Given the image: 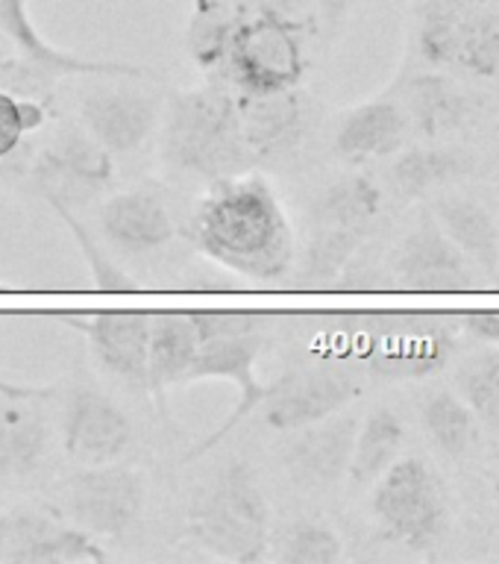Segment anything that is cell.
Returning a JSON list of instances; mask_svg holds the SVG:
<instances>
[{
    "mask_svg": "<svg viewBox=\"0 0 499 564\" xmlns=\"http://www.w3.org/2000/svg\"><path fill=\"white\" fill-rule=\"evenodd\" d=\"M356 7V0H317V12H321V24L333 33L347 21L350 9Z\"/></svg>",
    "mask_w": 499,
    "mask_h": 564,
    "instance_id": "38",
    "label": "cell"
},
{
    "mask_svg": "<svg viewBox=\"0 0 499 564\" xmlns=\"http://www.w3.org/2000/svg\"><path fill=\"white\" fill-rule=\"evenodd\" d=\"M271 558L282 564H335L344 544L338 532L317 520H294L268 541Z\"/></svg>",
    "mask_w": 499,
    "mask_h": 564,
    "instance_id": "31",
    "label": "cell"
},
{
    "mask_svg": "<svg viewBox=\"0 0 499 564\" xmlns=\"http://www.w3.org/2000/svg\"><path fill=\"white\" fill-rule=\"evenodd\" d=\"M104 558L106 550L95 535L44 511L12 509L0 514V562L77 564Z\"/></svg>",
    "mask_w": 499,
    "mask_h": 564,
    "instance_id": "13",
    "label": "cell"
},
{
    "mask_svg": "<svg viewBox=\"0 0 499 564\" xmlns=\"http://www.w3.org/2000/svg\"><path fill=\"white\" fill-rule=\"evenodd\" d=\"M394 273L405 291L453 294V291L474 289L467 256L449 241L447 232L432 215H423L421 224L405 236L397 250Z\"/></svg>",
    "mask_w": 499,
    "mask_h": 564,
    "instance_id": "17",
    "label": "cell"
},
{
    "mask_svg": "<svg viewBox=\"0 0 499 564\" xmlns=\"http://www.w3.org/2000/svg\"><path fill=\"white\" fill-rule=\"evenodd\" d=\"M236 24L238 0H194L185 26V51L203 74L218 77Z\"/></svg>",
    "mask_w": 499,
    "mask_h": 564,
    "instance_id": "27",
    "label": "cell"
},
{
    "mask_svg": "<svg viewBox=\"0 0 499 564\" xmlns=\"http://www.w3.org/2000/svg\"><path fill=\"white\" fill-rule=\"evenodd\" d=\"M470 159L458 150L414 148L397 156L391 165V183L403 197H421L435 185H447L458 176L470 174Z\"/></svg>",
    "mask_w": 499,
    "mask_h": 564,
    "instance_id": "29",
    "label": "cell"
},
{
    "mask_svg": "<svg viewBox=\"0 0 499 564\" xmlns=\"http://www.w3.org/2000/svg\"><path fill=\"white\" fill-rule=\"evenodd\" d=\"M403 441V421L391 409H373L368 421L359 423V432H356L350 467H347L350 482L356 488H368L377 482L379 476L397 462Z\"/></svg>",
    "mask_w": 499,
    "mask_h": 564,
    "instance_id": "25",
    "label": "cell"
},
{
    "mask_svg": "<svg viewBox=\"0 0 499 564\" xmlns=\"http://www.w3.org/2000/svg\"><path fill=\"white\" fill-rule=\"evenodd\" d=\"M458 391L470 412L499 430V352H485L458 370Z\"/></svg>",
    "mask_w": 499,
    "mask_h": 564,
    "instance_id": "33",
    "label": "cell"
},
{
    "mask_svg": "<svg viewBox=\"0 0 499 564\" xmlns=\"http://www.w3.org/2000/svg\"><path fill=\"white\" fill-rule=\"evenodd\" d=\"M326 333L344 344L341 359L382 379H426L447 368L456 329L432 312H344L326 315Z\"/></svg>",
    "mask_w": 499,
    "mask_h": 564,
    "instance_id": "2",
    "label": "cell"
},
{
    "mask_svg": "<svg viewBox=\"0 0 499 564\" xmlns=\"http://www.w3.org/2000/svg\"><path fill=\"white\" fill-rule=\"evenodd\" d=\"M405 115L394 100H373L344 115L341 127L335 132V153L344 162H368L386 159L403 148Z\"/></svg>",
    "mask_w": 499,
    "mask_h": 564,
    "instance_id": "23",
    "label": "cell"
},
{
    "mask_svg": "<svg viewBox=\"0 0 499 564\" xmlns=\"http://www.w3.org/2000/svg\"><path fill=\"white\" fill-rule=\"evenodd\" d=\"M370 509L379 535L412 550L435 544L449 520L444 485L423 458H403L388 467L377 479Z\"/></svg>",
    "mask_w": 499,
    "mask_h": 564,
    "instance_id": "7",
    "label": "cell"
},
{
    "mask_svg": "<svg viewBox=\"0 0 499 564\" xmlns=\"http://www.w3.org/2000/svg\"><path fill=\"white\" fill-rule=\"evenodd\" d=\"M382 209V192L370 176L350 174L326 185L324 194L312 206L315 227H368Z\"/></svg>",
    "mask_w": 499,
    "mask_h": 564,
    "instance_id": "28",
    "label": "cell"
},
{
    "mask_svg": "<svg viewBox=\"0 0 499 564\" xmlns=\"http://www.w3.org/2000/svg\"><path fill=\"white\" fill-rule=\"evenodd\" d=\"M417 47L435 68L499 77V9H447L423 0Z\"/></svg>",
    "mask_w": 499,
    "mask_h": 564,
    "instance_id": "9",
    "label": "cell"
},
{
    "mask_svg": "<svg viewBox=\"0 0 499 564\" xmlns=\"http://www.w3.org/2000/svg\"><path fill=\"white\" fill-rule=\"evenodd\" d=\"M0 291H7V285H3V282H0Z\"/></svg>",
    "mask_w": 499,
    "mask_h": 564,
    "instance_id": "41",
    "label": "cell"
},
{
    "mask_svg": "<svg viewBox=\"0 0 499 564\" xmlns=\"http://www.w3.org/2000/svg\"><path fill=\"white\" fill-rule=\"evenodd\" d=\"M150 317L153 312H88L70 315L65 312L62 321L86 335L91 359L106 377L118 379L121 386L148 391V344Z\"/></svg>",
    "mask_w": 499,
    "mask_h": 564,
    "instance_id": "14",
    "label": "cell"
},
{
    "mask_svg": "<svg viewBox=\"0 0 499 564\" xmlns=\"http://www.w3.org/2000/svg\"><path fill=\"white\" fill-rule=\"evenodd\" d=\"M306 24L273 0H238V24L218 79L238 95H276L306 74Z\"/></svg>",
    "mask_w": 499,
    "mask_h": 564,
    "instance_id": "5",
    "label": "cell"
},
{
    "mask_svg": "<svg viewBox=\"0 0 499 564\" xmlns=\"http://www.w3.org/2000/svg\"><path fill=\"white\" fill-rule=\"evenodd\" d=\"M264 350L262 333H245V335H220V338H206L197 344L192 368L185 373V382H203V379H224L238 388L236 409L227 414V421L220 423L218 430L211 432L209 438H203L197 447L188 453V458H197L209 453L218 441H224L229 432L236 430L238 423L245 421L247 414L259 409V403L268 394V382H259L256 377V361Z\"/></svg>",
    "mask_w": 499,
    "mask_h": 564,
    "instance_id": "10",
    "label": "cell"
},
{
    "mask_svg": "<svg viewBox=\"0 0 499 564\" xmlns=\"http://www.w3.org/2000/svg\"><path fill=\"white\" fill-rule=\"evenodd\" d=\"M423 430L430 432V438L438 444L447 456H467L474 447L476 423L470 405L462 397L441 391L430 397V403L423 405Z\"/></svg>",
    "mask_w": 499,
    "mask_h": 564,
    "instance_id": "32",
    "label": "cell"
},
{
    "mask_svg": "<svg viewBox=\"0 0 499 564\" xmlns=\"http://www.w3.org/2000/svg\"><path fill=\"white\" fill-rule=\"evenodd\" d=\"M0 30L9 35V42L18 47V56L35 68L47 70L51 77H121V79H148L156 77L150 68L132 65V62L109 59H83L74 53L62 51L44 39V33L33 24L30 3L26 0H0Z\"/></svg>",
    "mask_w": 499,
    "mask_h": 564,
    "instance_id": "19",
    "label": "cell"
},
{
    "mask_svg": "<svg viewBox=\"0 0 499 564\" xmlns=\"http://www.w3.org/2000/svg\"><path fill=\"white\" fill-rule=\"evenodd\" d=\"M493 494H497V538H499V482H497V491Z\"/></svg>",
    "mask_w": 499,
    "mask_h": 564,
    "instance_id": "40",
    "label": "cell"
},
{
    "mask_svg": "<svg viewBox=\"0 0 499 564\" xmlns=\"http://www.w3.org/2000/svg\"><path fill=\"white\" fill-rule=\"evenodd\" d=\"M0 183H15L47 203L79 206L112 188V153L79 127H62L33 159H0Z\"/></svg>",
    "mask_w": 499,
    "mask_h": 564,
    "instance_id": "6",
    "label": "cell"
},
{
    "mask_svg": "<svg viewBox=\"0 0 499 564\" xmlns=\"http://www.w3.org/2000/svg\"><path fill=\"white\" fill-rule=\"evenodd\" d=\"M185 535L206 553L250 564L268 555L271 509L259 476L241 458L218 467L188 502Z\"/></svg>",
    "mask_w": 499,
    "mask_h": 564,
    "instance_id": "4",
    "label": "cell"
},
{
    "mask_svg": "<svg viewBox=\"0 0 499 564\" xmlns=\"http://www.w3.org/2000/svg\"><path fill=\"white\" fill-rule=\"evenodd\" d=\"M106 241L127 256L156 253L174 238V220L165 200L150 188H130L112 194L97 212Z\"/></svg>",
    "mask_w": 499,
    "mask_h": 564,
    "instance_id": "20",
    "label": "cell"
},
{
    "mask_svg": "<svg viewBox=\"0 0 499 564\" xmlns=\"http://www.w3.org/2000/svg\"><path fill=\"white\" fill-rule=\"evenodd\" d=\"M435 220L462 253L482 271L499 268V229L485 206L467 197H441L435 203Z\"/></svg>",
    "mask_w": 499,
    "mask_h": 564,
    "instance_id": "24",
    "label": "cell"
},
{
    "mask_svg": "<svg viewBox=\"0 0 499 564\" xmlns=\"http://www.w3.org/2000/svg\"><path fill=\"white\" fill-rule=\"evenodd\" d=\"M465 326L476 338L499 344V312H470L465 315Z\"/></svg>",
    "mask_w": 499,
    "mask_h": 564,
    "instance_id": "37",
    "label": "cell"
},
{
    "mask_svg": "<svg viewBox=\"0 0 499 564\" xmlns=\"http://www.w3.org/2000/svg\"><path fill=\"white\" fill-rule=\"evenodd\" d=\"M188 238L197 253L245 280H285L294 264V232L268 180L236 174L215 180L194 209Z\"/></svg>",
    "mask_w": 499,
    "mask_h": 564,
    "instance_id": "1",
    "label": "cell"
},
{
    "mask_svg": "<svg viewBox=\"0 0 499 564\" xmlns=\"http://www.w3.org/2000/svg\"><path fill=\"white\" fill-rule=\"evenodd\" d=\"M162 106L165 100L148 88L95 86L79 100V118L97 144H104L112 156H123L150 139L162 118Z\"/></svg>",
    "mask_w": 499,
    "mask_h": 564,
    "instance_id": "16",
    "label": "cell"
},
{
    "mask_svg": "<svg viewBox=\"0 0 499 564\" xmlns=\"http://www.w3.org/2000/svg\"><path fill=\"white\" fill-rule=\"evenodd\" d=\"M359 391V382L338 370H289L276 382H268L259 409L271 430L291 432L341 412Z\"/></svg>",
    "mask_w": 499,
    "mask_h": 564,
    "instance_id": "15",
    "label": "cell"
},
{
    "mask_svg": "<svg viewBox=\"0 0 499 564\" xmlns=\"http://www.w3.org/2000/svg\"><path fill=\"white\" fill-rule=\"evenodd\" d=\"M356 432H359V417L341 412L285 432V441L280 444V462L291 482L306 491L335 488L350 467Z\"/></svg>",
    "mask_w": 499,
    "mask_h": 564,
    "instance_id": "11",
    "label": "cell"
},
{
    "mask_svg": "<svg viewBox=\"0 0 499 564\" xmlns=\"http://www.w3.org/2000/svg\"><path fill=\"white\" fill-rule=\"evenodd\" d=\"M426 3H438L447 9H482V7H497L499 0H426Z\"/></svg>",
    "mask_w": 499,
    "mask_h": 564,
    "instance_id": "39",
    "label": "cell"
},
{
    "mask_svg": "<svg viewBox=\"0 0 499 564\" xmlns=\"http://www.w3.org/2000/svg\"><path fill=\"white\" fill-rule=\"evenodd\" d=\"M194 324V333L200 341L206 338H220V335H245L264 333L268 315L264 312H247V308H197L188 312Z\"/></svg>",
    "mask_w": 499,
    "mask_h": 564,
    "instance_id": "35",
    "label": "cell"
},
{
    "mask_svg": "<svg viewBox=\"0 0 499 564\" xmlns=\"http://www.w3.org/2000/svg\"><path fill=\"white\" fill-rule=\"evenodd\" d=\"M0 400V479H26L39 474L51 453V426L30 397V388H7Z\"/></svg>",
    "mask_w": 499,
    "mask_h": 564,
    "instance_id": "21",
    "label": "cell"
},
{
    "mask_svg": "<svg viewBox=\"0 0 499 564\" xmlns=\"http://www.w3.org/2000/svg\"><path fill=\"white\" fill-rule=\"evenodd\" d=\"M197 333L188 312H153L148 344V391L156 397V405L165 412L167 388L185 382L197 352Z\"/></svg>",
    "mask_w": 499,
    "mask_h": 564,
    "instance_id": "22",
    "label": "cell"
},
{
    "mask_svg": "<svg viewBox=\"0 0 499 564\" xmlns=\"http://www.w3.org/2000/svg\"><path fill=\"white\" fill-rule=\"evenodd\" d=\"M159 121L162 159L180 174L215 183L253 167L238 132L236 91L224 83L174 91Z\"/></svg>",
    "mask_w": 499,
    "mask_h": 564,
    "instance_id": "3",
    "label": "cell"
},
{
    "mask_svg": "<svg viewBox=\"0 0 499 564\" xmlns=\"http://www.w3.org/2000/svg\"><path fill=\"white\" fill-rule=\"evenodd\" d=\"M236 112L241 144L247 150L250 165H262L294 153L300 141L306 135V104L291 91H276V95H238Z\"/></svg>",
    "mask_w": 499,
    "mask_h": 564,
    "instance_id": "18",
    "label": "cell"
},
{
    "mask_svg": "<svg viewBox=\"0 0 499 564\" xmlns=\"http://www.w3.org/2000/svg\"><path fill=\"white\" fill-rule=\"evenodd\" d=\"M132 421L112 397L97 388L79 386L65 400L62 412V447L79 465L121 462L132 447Z\"/></svg>",
    "mask_w": 499,
    "mask_h": 564,
    "instance_id": "12",
    "label": "cell"
},
{
    "mask_svg": "<svg viewBox=\"0 0 499 564\" xmlns=\"http://www.w3.org/2000/svg\"><path fill=\"white\" fill-rule=\"evenodd\" d=\"M365 236H368V227H315V236H312L306 256H303L300 280L306 285H315V289L338 280L344 268L352 262V256L359 253Z\"/></svg>",
    "mask_w": 499,
    "mask_h": 564,
    "instance_id": "30",
    "label": "cell"
},
{
    "mask_svg": "<svg viewBox=\"0 0 499 564\" xmlns=\"http://www.w3.org/2000/svg\"><path fill=\"white\" fill-rule=\"evenodd\" d=\"M51 206L56 209V215L65 220V227L70 229V236H74V241H77L79 250H83V256H86V262H88V268H91V276H95L97 289L132 291L130 276H127L121 268H115V264L109 262L104 253H100V247H97V241L91 238V232L83 227V220L74 215V209H70V206H65V203H51Z\"/></svg>",
    "mask_w": 499,
    "mask_h": 564,
    "instance_id": "34",
    "label": "cell"
},
{
    "mask_svg": "<svg viewBox=\"0 0 499 564\" xmlns=\"http://www.w3.org/2000/svg\"><path fill=\"white\" fill-rule=\"evenodd\" d=\"M148 485L135 467L86 465L62 485V514L95 538H123L141 518Z\"/></svg>",
    "mask_w": 499,
    "mask_h": 564,
    "instance_id": "8",
    "label": "cell"
},
{
    "mask_svg": "<svg viewBox=\"0 0 499 564\" xmlns=\"http://www.w3.org/2000/svg\"><path fill=\"white\" fill-rule=\"evenodd\" d=\"M24 118H21V100L12 91L0 86V159L12 156L24 144Z\"/></svg>",
    "mask_w": 499,
    "mask_h": 564,
    "instance_id": "36",
    "label": "cell"
},
{
    "mask_svg": "<svg viewBox=\"0 0 499 564\" xmlns=\"http://www.w3.org/2000/svg\"><path fill=\"white\" fill-rule=\"evenodd\" d=\"M405 104L423 139H441L467 118V100L444 74H417L405 88Z\"/></svg>",
    "mask_w": 499,
    "mask_h": 564,
    "instance_id": "26",
    "label": "cell"
}]
</instances>
